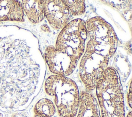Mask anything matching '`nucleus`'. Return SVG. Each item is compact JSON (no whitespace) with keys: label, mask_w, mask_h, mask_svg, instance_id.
Wrapping results in <instances>:
<instances>
[{"label":"nucleus","mask_w":132,"mask_h":117,"mask_svg":"<svg viewBox=\"0 0 132 117\" xmlns=\"http://www.w3.org/2000/svg\"><path fill=\"white\" fill-rule=\"evenodd\" d=\"M21 3L14 0H0V23L4 21H24Z\"/></svg>","instance_id":"6e6552de"},{"label":"nucleus","mask_w":132,"mask_h":117,"mask_svg":"<svg viewBox=\"0 0 132 117\" xmlns=\"http://www.w3.org/2000/svg\"><path fill=\"white\" fill-rule=\"evenodd\" d=\"M22 6L28 19L34 24L40 22L44 18L43 1L24 0Z\"/></svg>","instance_id":"9d476101"},{"label":"nucleus","mask_w":132,"mask_h":117,"mask_svg":"<svg viewBox=\"0 0 132 117\" xmlns=\"http://www.w3.org/2000/svg\"><path fill=\"white\" fill-rule=\"evenodd\" d=\"M34 112L37 115L51 117L55 113V106L49 99L42 98L36 104L34 108Z\"/></svg>","instance_id":"9b49d317"},{"label":"nucleus","mask_w":132,"mask_h":117,"mask_svg":"<svg viewBox=\"0 0 132 117\" xmlns=\"http://www.w3.org/2000/svg\"><path fill=\"white\" fill-rule=\"evenodd\" d=\"M73 15H80L83 14L86 9L84 1H62Z\"/></svg>","instance_id":"f8f14e48"},{"label":"nucleus","mask_w":132,"mask_h":117,"mask_svg":"<svg viewBox=\"0 0 132 117\" xmlns=\"http://www.w3.org/2000/svg\"><path fill=\"white\" fill-rule=\"evenodd\" d=\"M44 15L51 26L55 29H62L71 18V13L62 1H43Z\"/></svg>","instance_id":"0eeeda50"},{"label":"nucleus","mask_w":132,"mask_h":117,"mask_svg":"<svg viewBox=\"0 0 132 117\" xmlns=\"http://www.w3.org/2000/svg\"><path fill=\"white\" fill-rule=\"evenodd\" d=\"M127 117H132V115H131V111H130V112H129V113L128 114Z\"/></svg>","instance_id":"2eb2a0df"},{"label":"nucleus","mask_w":132,"mask_h":117,"mask_svg":"<svg viewBox=\"0 0 132 117\" xmlns=\"http://www.w3.org/2000/svg\"><path fill=\"white\" fill-rule=\"evenodd\" d=\"M86 22L89 37L86 50L94 51L109 59L114 54L118 43L117 35L110 24L96 16Z\"/></svg>","instance_id":"7ed1b4c3"},{"label":"nucleus","mask_w":132,"mask_h":117,"mask_svg":"<svg viewBox=\"0 0 132 117\" xmlns=\"http://www.w3.org/2000/svg\"><path fill=\"white\" fill-rule=\"evenodd\" d=\"M44 57L52 73L64 76L70 75L73 72L78 61L73 56L58 50L53 45L46 48Z\"/></svg>","instance_id":"423d86ee"},{"label":"nucleus","mask_w":132,"mask_h":117,"mask_svg":"<svg viewBox=\"0 0 132 117\" xmlns=\"http://www.w3.org/2000/svg\"><path fill=\"white\" fill-rule=\"evenodd\" d=\"M109 59L94 51L86 50L79 65V76L87 92L94 90L108 68Z\"/></svg>","instance_id":"39448f33"},{"label":"nucleus","mask_w":132,"mask_h":117,"mask_svg":"<svg viewBox=\"0 0 132 117\" xmlns=\"http://www.w3.org/2000/svg\"><path fill=\"white\" fill-rule=\"evenodd\" d=\"M127 99H128V103L129 106V107H131V83H130L129 86V92L127 95Z\"/></svg>","instance_id":"ddd939ff"},{"label":"nucleus","mask_w":132,"mask_h":117,"mask_svg":"<svg viewBox=\"0 0 132 117\" xmlns=\"http://www.w3.org/2000/svg\"><path fill=\"white\" fill-rule=\"evenodd\" d=\"M46 93L54 97L60 117H75L79 106V92L76 83L64 76L53 75L45 81Z\"/></svg>","instance_id":"f03ea898"},{"label":"nucleus","mask_w":132,"mask_h":117,"mask_svg":"<svg viewBox=\"0 0 132 117\" xmlns=\"http://www.w3.org/2000/svg\"><path fill=\"white\" fill-rule=\"evenodd\" d=\"M87 38L86 22L80 19H75L62 29L57 38L55 47L78 60L84 52Z\"/></svg>","instance_id":"20e7f679"},{"label":"nucleus","mask_w":132,"mask_h":117,"mask_svg":"<svg viewBox=\"0 0 132 117\" xmlns=\"http://www.w3.org/2000/svg\"><path fill=\"white\" fill-rule=\"evenodd\" d=\"M34 117H46V116H41V115H39L35 114Z\"/></svg>","instance_id":"dca6fc26"},{"label":"nucleus","mask_w":132,"mask_h":117,"mask_svg":"<svg viewBox=\"0 0 132 117\" xmlns=\"http://www.w3.org/2000/svg\"><path fill=\"white\" fill-rule=\"evenodd\" d=\"M41 29L44 31H46V32H50L51 30L50 29V27L46 25V24H43L41 26Z\"/></svg>","instance_id":"4468645a"},{"label":"nucleus","mask_w":132,"mask_h":117,"mask_svg":"<svg viewBox=\"0 0 132 117\" xmlns=\"http://www.w3.org/2000/svg\"><path fill=\"white\" fill-rule=\"evenodd\" d=\"M77 117H101L97 101L89 92L82 91L80 94Z\"/></svg>","instance_id":"1a4fd4ad"},{"label":"nucleus","mask_w":132,"mask_h":117,"mask_svg":"<svg viewBox=\"0 0 132 117\" xmlns=\"http://www.w3.org/2000/svg\"><path fill=\"white\" fill-rule=\"evenodd\" d=\"M95 89L101 117H125L122 86L119 75L114 68L106 69Z\"/></svg>","instance_id":"f257e3e1"}]
</instances>
